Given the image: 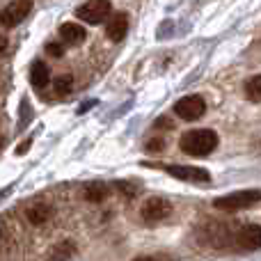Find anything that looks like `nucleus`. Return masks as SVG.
Returning <instances> with one entry per match:
<instances>
[{
  "instance_id": "1",
  "label": "nucleus",
  "mask_w": 261,
  "mask_h": 261,
  "mask_svg": "<svg viewBox=\"0 0 261 261\" xmlns=\"http://www.w3.org/2000/svg\"><path fill=\"white\" fill-rule=\"evenodd\" d=\"M181 151L188 156H208L218 147V133L211 128H195L186 130L179 140Z\"/></svg>"
},
{
  "instance_id": "2",
  "label": "nucleus",
  "mask_w": 261,
  "mask_h": 261,
  "mask_svg": "<svg viewBox=\"0 0 261 261\" xmlns=\"http://www.w3.org/2000/svg\"><path fill=\"white\" fill-rule=\"evenodd\" d=\"M261 199V190H236L231 195H225V197H218L213 202V206L218 211H227V213H234V211H243V208L254 206Z\"/></svg>"
},
{
  "instance_id": "3",
  "label": "nucleus",
  "mask_w": 261,
  "mask_h": 261,
  "mask_svg": "<svg viewBox=\"0 0 261 261\" xmlns=\"http://www.w3.org/2000/svg\"><path fill=\"white\" fill-rule=\"evenodd\" d=\"M110 9H113V5L108 0H90V3L78 5L76 16L90 25H99V23H103V18H108Z\"/></svg>"
},
{
  "instance_id": "4",
  "label": "nucleus",
  "mask_w": 261,
  "mask_h": 261,
  "mask_svg": "<svg viewBox=\"0 0 261 261\" xmlns=\"http://www.w3.org/2000/svg\"><path fill=\"white\" fill-rule=\"evenodd\" d=\"M174 113H176V117L184 119V122H195V119H199L206 113V103H204L202 96L188 94L174 103Z\"/></svg>"
},
{
  "instance_id": "5",
  "label": "nucleus",
  "mask_w": 261,
  "mask_h": 261,
  "mask_svg": "<svg viewBox=\"0 0 261 261\" xmlns=\"http://www.w3.org/2000/svg\"><path fill=\"white\" fill-rule=\"evenodd\" d=\"M163 170L170 176L179 181H188V184H206L211 181V174H208L204 167H190V165H163Z\"/></svg>"
},
{
  "instance_id": "6",
  "label": "nucleus",
  "mask_w": 261,
  "mask_h": 261,
  "mask_svg": "<svg viewBox=\"0 0 261 261\" xmlns=\"http://www.w3.org/2000/svg\"><path fill=\"white\" fill-rule=\"evenodd\" d=\"M32 12V3L28 0H16V3H9L0 9V25L5 28H14Z\"/></svg>"
},
{
  "instance_id": "7",
  "label": "nucleus",
  "mask_w": 261,
  "mask_h": 261,
  "mask_svg": "<svg viewBox=\"0 0 261 261\" xmlns=\"http://www.w3.org/2000/svg\"><path fill=\"white\" fill-rule=\"evenodd\" d=\"M172 213V204L163 197H149L147 202L142 204V218L149 225H156V222L165 220Z\"/></svg>"
},
{
  "instance_id": "8",
  "label": "nucleus",
  "mask_w": 261,
  "mask_h": 261,
  "mask_svg": "<svg viewBox=\"0 0 261 261\" xmlns=\"http://www.w3.org/2000/svg\"><path fill=\"white\" fill-rule=\"evenodd\" d=\"M236 243H239L241 250H248V252H254V250L261 248V227L259 225H248L236 234Z\"/></svg>"
},
{
  "instance_id": "9",
  "label": "nucleus",
  "mask_w": 261,
  "mask_h": 261,
  "mask_svg": "<svg viewBox=\"0 0 261 261\" xmlns=\"http://www.w3.org/2000/svg\"><path fill=\"white\" fill-rule=\"evenodd\" d=\"M126 30H128V18L126 14H113L106 23V35H108L110 41H122L126 37Z\"/></svg>"
},
{
  "instance_id": "10",
  "label": "nucleus",
  "mask_w": 261,
  "mask_h": 261,
  "mask_svg": "<svg viewBox=\"0 0 261 261\" xmlns=\"http://www.w3.org/2000/svg\"><path fill=\"white\" fill-rule=\"evenodd\" d=\"M60 37H62V41H67L69 46H81L83 41H85L87 32L83 25H78V23H62L60 25Z\"/></svg>"
},
{
  "instance_id": "11",
  "label": "nucleus",
  "mask_w": 261,
  "mask_h": 261,
  "mask_svg": "<svg viewBox=\"0 0 261 261\" xmlns=\"http://www.w3.org/2000/svg\"><path fill=\"white\" fill-rule=\"evenodd\" d=\"M48 78H50L48 67H46L44 62H39V60H37V62L32 64V69H30V83H32V87H37V90L46 87V85H48Z\"/></svg>"
},
{
  "instance_id": "12",
  "label": "nucleus",
  "mask_w": 261,
  "mask_h": 261,
  "mask_svg": "<svg viewBox=\"0 0 261 261\" xmlns=\"http://www.w3.org/2000/svg\"><path fill=\"white\" fill-rule=\"evenodd\" d=\"M106 195H108V186L101 181H90L85 186V199H90V202H101Z\"/></svg>"
},
{
  "instance_id": "13",
  "label": "nucleus",
  "mask_w": 261,
  "mask_h": 261,
  "mask_svg": "<svg viewBox=\"0 0 261 261\" xmlns=\"http://www.w3.org/2000/svg\"><path fill=\"white\" fill-rule=\"evenodd\" d=\"M245 96H248L252 103H261V73L252 76L245 83Z\"/></svg>"
},
{
  "instance_id": "14",
  "label": "nucleus",
  "mask_w": 261,
  "mask_h": 261,
  "mask_svg": "<svg viewBox=\"0 0 261 261\" xmlns=\"http://www.w3.org/2000/svg\"><path fill=\"white\" fill-rule=\"evenodd\" d=\"M48 206H44V204H35V206L28 208V220L32 222V225H41V222H46V218H48Z\"/></svg>"
},
{
  "instance_id": "15",
  "label": "nucleus",
  "mask_w": 261,
  "mask_h": 261,
  "mask_svg": "<svg viewBox=\"0 0 261 261\" xmlns=\"http://www.w3.org/2000/svg\"><path fill=\"white\" fill-rule=\"evenodd\" d=\"M71 83H73L71 76H58L53 83V87L60 96H64V94H69V90H71Z\"/></svg>"
},
{
  "instance_id": "16",
  "label": "nucleus",
  "mask_w": 261,
  "mask_h": 261,
  "mask_svg": "<svg viewBox=\"0 0 261 261\" xmlns=\"http://www.w3.org/2000/svg\"><path fill=\"white\" fill-rule=\"evenodd\" d=\"M163 149H165V142H163V140L161 138H158V140H149V142H147V151H163Z\"/></svg>"
},
{
  "instance_id": "17",
  "label": "nucleus",
  "mask_w": 261,
  "mask_h": 261,
  "mask_svg": "<svg viewBox=\"0 0 261 261\" xmlns=\"http://www.w3.org/2000/svg\"><path fill=\"white\" fill-rule=\"evenodd\" d=\"M46 50H48L53 58H62V53H64V50H62V44H55V41H50V44L46 46Z\"/></svg>"
},
{
  "instance_id": "18",
  "label": "nucleus",
  "mask_w": 261,
  "mask_h": 261,
  "mask_svg": "<svg viewBox=\"0 0 261 261\" xmlns=\"http://www.w3.org/2000/svg\"><path fill=\"white\" fill-rule=\"evenodd\" d=\"M117 188L122 190V193H126L128 197H133V195H135V188H133V186H128L126 181H117Z\"/></svg>"
},
{
  "instance_id": "19",
  "label": "nucleus",
  "mask_w": 261,
  "mask_h": 261,
  "mask_svg": "<svg viewBox=\"0 0 261 261\" xmlns=\"http://www.w3.org/2000/svg\"><path fill=\"white\" fill-rule=\"evenodd\" d=\"M133 261H156L153 257H138V259H133Z\"/></svg>"
},
{
  "instance_id": "20",
  "label": "nucleus",
  "mask_w": 261,
  "mask_h": 261,
  "mask_svg": "<svg viewBox=\"0 0 261 261\" xmlns=\"http://www.w3.org/2000/svg\"><path fill=\"white\" fill-rule=\"evenodd\" d=\"M5 46H7V39H5V37H0V50H3Z\"/></svg>"
}]
</instances>
